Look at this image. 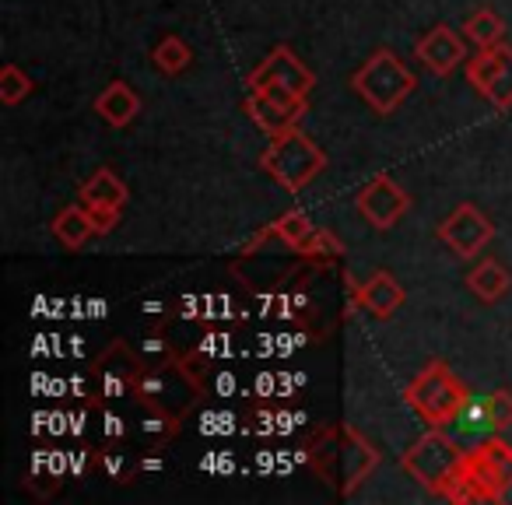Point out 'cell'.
I'll return each mask as SVG.
<instances>
[{"label": "cell", "instance_id": "1", "mask_svg": "<svg viewBox=\"0 0 512 505\" xmlns=\"http://www.w3.org/2000/svg\"><path fill=\"white\" fill-rule=\"evenodd\" d=\"M260 169L288 193H299L327 169V155L316 141H309L299 130H285V134L271 137L267 151L260 155Z\"/></svg>", "mask_w": 512, "mask_h": 505}, {"label": "cell", "instance_id": "2", "mask_svg": "<svg viewBox=\"0 0 512 505\" xmlns=\"http://www.w3.org/2000/svg\"><path fill=\"white\" fill-rule=\"evenodd\" d=\"M414 74L393 50H376L355 74H351V88L365 99V106L379 116H393L404 99L414 92Z\"/></svg>", "mask_w": 512, "mask_h": 505}, {"label": "cell", "instance_id": "3", "mask_svg": "<svg viewBox=\"0 0 512 505\" xmlns=\"http://www.w3.org/2000/svg\"><path fill=\"white\" fill-rule=\"evenodd\" d=\"M470 400L467 386L449 372V365L432 362L411 386H407V404L421 414L432 428H442L449 421H456V414L463 411V404Z\"/></svg>", "mask_w": 512, "mask_h": 505}, {"label": "cell", "instance_id": "4", "mask_svg": "<svg viewBox=\"0 0 512 505\" xmlns=\"http://www.w3.org/2000/svg\"><path fill=\"white\" fill-rule=\"evenodd\" d=\"M463 463H467V456H463L460 446H456L453 439H446L439 428H435L432 435H425V439L404 456V467L411 470L421 484H428L432 491L446 488V495L456 484V477H460Z\"/></svg>", "mask_w": 512, "mask_h": 505}, {"label": "cell", "instance_id": "5", "mask_svg": "<svg viewBox=\"0 0 512 505\" xmlns=\"http://www.w3.org/2000/svg\"><path fill=\"white\" fill-rule=\"evenodd\" d=\"M491 239H495V225L474 204H460L439 225V242L453 249L460 260H474Z\"/></svg>", "mask_w": 512, "mask_h": 505}, {"label": "cell", "instance_id": "6", "mask_svg": "<svg viewBox=\"0 0 512 505\" xmlns=\"http://www.w3.org/2000/svg\"><path fill=\"white\" fill-rule=\"evenodd\" d=\"M407 207H411V197H407L404 186L393 183L390 176H376L358 193V214H362L372 228H379V232L397 225L407 214Z\"/></svg>", "mask_w": 512, "mask_h": 505}, {"label": "cell", "instance_id": "7", "mask_svg": "<svg viewBox=\"0 0 512 505\" xmlns=\"http://www.w3.org/2000/svg\"><path fill=\"white\" fill-rule=\"evenodd\" d=\"M264 85L292 88L295 95L309 99V92L316 88V74L309 71L288 46H278V50H271V57H267L264 64L249 74V92H253V88H264Z\"/></svg>", "mask_w": 512, "mask_h": 505}, {"label": "cell", "instance_id": "8", "mask_svg": "<svg viewBox=\"0 0 512 505\" xmlns=\"http://www.w3.org/2000/svg\"><path fill=\"white\" fill-rule=\"evenodd\" d=\"M418 60L439 78H449L460 64H467V43H463L460 32H453L449 25H435L425 39H418L414 46Z\"/></svg>", "mask_w": 512, "mask_h": 505}, {"label": "cell", "instance_id": "9", "mask_svg": "<svg viewBox=\"0 0 512 505\" xmlns=\"http://www.w3.org/2000/svg\"><path fill=\"white\" fill-rule=\"evenodd\" d=\"M404 299H407L404 285H400V281L393 278V274H386V271H376L362 285V292H358V302H362V306L369 309L376 320H390V316L404 306Z\"/></svg>", "mask_w": 512, "mask_h": 505}, {"label": "cell", "instance_id": "10", "mask_svg": "<svg viewBox=\"0 0 512 505\" xmlns=\"http://www.w3.org/2000/svg\"><path fill=\"white\" fill-rule=\"evenodd\" d=\"M246 113H249V120L256 123V127L264 130V134H271V137H278V134H285V130H295V123L302 120V109H292V106H281V102H274V99H267L264 92H249V99H246Z\"/></svg>", "mask_w": 512, "mask_h": 505}, {"label": "cell", "instance_id": "11", "mask_svg": "<svg viewBox=\"0 0 512 505\" xmlns=\"http://www.w3.org/2000/svg\"><path fill=\"white\" fill-rule=\"evenodd\" d=\"M95 113L109 123V127H130L134 116L141 113V95L127 85V81H113L102 88V95L95 99Z\"/></svg>", "mask_w": 512, "mask_h": 505}, {"label": "cell", "instance_id": "12", "mask_svg": "<svg viewBox=\"0 0 512 505\" xmlns=\"http://www.w3.org/2000/svg\"><path fill=\"white\" fill-rule=\"evenodd\" d=\"M127 183L113 169H99L88 183H81V200L88 207H123L127 204Z\"/></svg>", "mask_w": 512, "mask_h": 505}, {"label": "cell", "instance_id": "13", "mask_svg": "<svg viewBox=\"0 0 512 505\" xmlns=\"http://www.w3.org/2000/svg\"><path fill=\"white\" fill-rule=\"evenodd\" d=\"M53 235H57L67 249L85 246V242L95 235V225H92V214H88V207H78V204L64 207V211L53 218Z\"/></svg>", "mask_w": 512, "mask_h": 505}, {"label": "cell", "instance_id": "14", "mask_svg": "<svg viewBox=\"0 0 512 505\" xmlns=\"http://www.w3.org/2000/svg\"><path fill=\"white\" fill-rule=\"evenodd\" d=\"M509 281H512L509 271H505L498 260H481V264L467 274V288L481 302H498L505 292H509Z\"/></svg>", "mask_w": 512, "mask_h": 505}, {"label": "cell", "instance_id": "15", "mask_svg": "<svg viewBox=\"0 0 512 505\" xmlns=\"http://www.w3.org/2000/svg\"><path fill=\"white\" fill-rule=\"evenodd\" d=\"M463 36L477 46V50H488V46H498L505 36V22L495 15L491 8H481L463 22Z\"/></svg>", "mask_w": 512, "mask_h": 505}, {"label": "cell", "instance_id": "16", "mask_svg": "<svg viewBox=\"0 0 512 505\" xmlns=\"http://www.w3.org/2000/svg\"><path fill=\"white\" fill-rule=\"evenodd\" d=\"M502 57H505V46L502 43L488 46V50H477L474 57L467 60V81H470V88L484 92V88H488V81L495 78V71H498V64H502Z\"/></svg>", "mask_w": 512, "mask_h": 505}, {"label": "cell", "instance_id": "17", "mask_svg": "<svg viewBox=\"0 0 512 505\" xmlns=\"http://www.w3.org/2000/svg\"><path fill=\"white\" fill-rule=\"evenodd\" d=\"M155 67L162 74H179V71H186V64H190V46L183 43L179 36H165L162 43L155 46Z\"/></svg>", "mask_w": 512, "mask_h": 505}, {"label": "cell", "instance_id": "18", "mask_svg": "<svg viewBox=\"0 0 512 505\" xmlns=\"http://www.w3.org/2000/svg\"><path fill=\"white\" fill-rule=\"evenodd\" d=\"M481 95L495 109H509L512 106V50H509V46H505V57H502V64H498L495 78L488 81V88H484Z\"/></svg>", "mask_w": 512, "mask_h": 505}, {"label": "cell", "instance_id": "19", "mask_svg": "<svg viewBox=\"0 0 512 505\" xmlns=\"http://www.w3.org/2000/svg\"><path fill=\"white\" fill-rule=\"evenodd\" d=\"M29 92H32L29 74L18 64H4V71H0V102L4 106H18L22 99H29Z\"/></svg>", "mask_w": 512, "mask_h": 505}, {"label": "cell", "instance_id": "20", "mask_svg": "<svg viewBox=\"0 0 512 505\" xmlns=\"http://www.w3.org/2000/svg\"><path fill=\"white\" fill-rule=\"evenodd\" d=\"M271 232L278 235L281 242H288V246H292V249H299L302 242H306L309 235L316 232V228L309 225V218H306V214H302V211H288V214H281V218L274 221Z\"/></svg>", "mask_w": 512, "mask_h": 505}, {"label": "cell", "instance_id": "21", "mask_svg": "<svg viewBox=\"0 0 512 505\" xmlns=\"http://www.w3.org/2000/svg\"><path fill=\"white\" fill-rule=\"evenodd\" d=\"M484 407H488L491 432H505V428H512V393L509 390H495L488 400H484Z\"/></svg>", "mask_w": 512, "mask_h": 505}, {"label": "cell", "instance_id": "22", "mask_svg": "<svg viewBox=\"0 0 512 505\" xmlns=\"http://www.w3.org/2000/svg\"><path fill=\"white\" fill-rule=\"evenodd\" d=\"M341 239H334V235L327 232V228H316L313 235H309L306 242H302L295 253H302V257H337L341 253Z\"/></svg>", "mask_w": 512, "mask_h": 505}, {"label": "cell", "instance_id": "23", "mask_svg": "<svg viewBox=\"0 0 512 505\" xmlns=\"http://www.w3.org/2000/svg\"><path fill=\"white\" fill-rule=\"evenodd\" d=\"M456 428H460V432H467V435L491 432V425H488V407L477 404V400H467V404H463V411L456 414Z\"/></svg>", "mask_w": 512, "mask_h": 505}, {"label": "cell", "instance_id": "24", "mask_svg": "<svg viewBox=\"0 0 512 505\" xmlns=\"http://www.w3.org/2000/svg\"><path fill=\"white\" fill-rule=\"evenodd\" d=\"M88 207V204H85ZM120 211L123 207H88V214H92V225H95V235H109L116 225H120Z\"/></svg>", "mask_w": 512, "mask_h": 505}, {"label": "cell", "instance_id": "25", "mask_svg": "<svg viewBox=\"0 0 512 505\" xmlns=\"http://www.w3.org/2000/svg\"><path fill=\"white\" fill-rule=\"evenodd\" d=\"M271 421H278V418H274L271 411H260V414H256V432H260V435H271L274 432Z\"/></svg>", "mask_w": 512, "mask_h": 505}]
</instances>
